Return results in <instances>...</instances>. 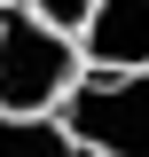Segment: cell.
Segmentation results:
<instances>
[{
    "instance_id": "obj_1",
    "label": "cell",
    "mask_w": 149,
    "mask_h": 157,
    "mask_svg": "<svg viewBox=\"0 0 149 157\" xmlns=\"http://www.w3.org/2000/svg\"><path fill=\"white\" fill-rule=\"evenodd\" d=\"M63 134L78 149H102V157H149V63H86L71 78V94L55 102Z\"/></svg>"
},
{
    "instance_id": "obj_2",
    "label": "cell",
    "mask_w": 149,
    "mask_h": 157,
    "mask_svg": "<svg viewBox=\"0 0 149 157\" xmlns=\"http://www.w3.org/2000/svg\"><path fill=\"white\" fill-rule=\"evenodd\" d=\"M78 71H86V55L63 24H47L32 0L24 8L0 0V102L8 110H55Z\"/></svg>"
},
{
    "instance_id": "obj_3",
    "label": "cell",
    "mask_w": 149,
    "mask_h": 157,
    "mask_svg": "<svg viewBox=\"0 0 149 157\" xmlns=\"http://www.w3.org/2000/svg\"><path fill=\"white\" fill-rule=\"evenodd\" d=\"M78 55L118 71V63H149V0H94L78 24Z\"/></svg>"
},
{
    "instance_id": "obj_4",
    "label": "cell",
    "mask_w": 149,
    "mask_h": 157,
    "mask_svg": "<svg viewBox=\"0 0 149 157\" xmlns=\"http://www.w3.org/2000/svg\"><path fill=\"white\" fill-rule=\"evenodd\" d=\"M32 8H39L47 24H63V32L78 39V24H86V8H94V0H32Z\"/></svg>"
}]
</instances>
